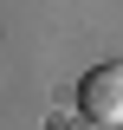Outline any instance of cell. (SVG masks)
Wrapping results in <instances>:
<instances>
[{
    "label": "cell",
    "mask_w": 123,
    "mask_h": 130,
    "mask_svg": "<svg viewBox=\"0 0 123 130\" xmlns=\"http://www.w3.org/2000/svg\"><path fill=\"white\" fill-rule=\"evenodd\" d=\"M78 111L84 124H104V130L123 124V59H104L78 78Z\"/></svg>",
    "instance_id": "obj_1"
}]
</instances>
